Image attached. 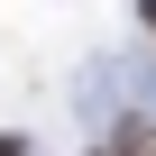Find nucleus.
I'll use <instances>...</instances> for the list:
<instances>
[{
  "instance_id": "nucleus-1",
  "label": "nucleus",
  "mask_w": 156,
  "mask_h": 156,
  "mask_svg": "<svg viewBox=\"0 0 156 156\" xmlns=\"http://www.w3.org/2000/svg\"><path fill=\"white\" fill-rule=\"evenodd\" d=\"M0 156H28V147H19V138H0Z\"/></svg>"
},
{
  "instance_id": "nucleus-2",
  "label": "nucleus",
  "mask_w": 156,
  "mask_h": 156,
  "mask_svg": "<svg viewBox=\"0 0 156 156\" xmlns=\"http://www.w3.org/2000/svg\"><path fill=\"white\" fill-rule=\"evenodd\" d=\"M147 19H156V0H147Z\"/></svg>"
},
{
  "instance_id": "nucleus-3",
  "label": "nucleus",
  "mask_w": 156,
  "mask_h": 156,
  "mask_svg": "<svg viewBox=\"0 0 156 156\" xmlns=\"http://www.w3.org/2000/svg\"><path fill=\"white\" fill-rule=\"evenodd\" d=\"M147 156H156V147H147Z\"/></svg>"
}]
</instances>
